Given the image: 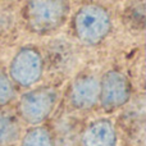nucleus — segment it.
<instances>
[{
  "label": "nucleus",
  "mask_w": 146,
  "mask_h": 146,
  "mask_svg": "<svg viewBox=\"0 0 146 146\" xmlns=\"http://www.w3.org/2000/svg\"><path fill=\"white\" fill-rule=\"evenodd\" d=\"M22 21L31 33L46 36L59 31L71 17L69 0H26Z\"/></svg>",
  "instance_id": "obj_1"
},
{
  "label": "nucleus",
  "mask_w": 146,
  "mask_h": 146,
  "mask_svg": "<svg viewBox=\"0 0 146 146\" xmlns=\"http://www.w3.org/2000/svg\"><path fill=\"white\" fill-rule=\"evenodd\" d=\"M113 28L111 14L100 3H83L71 17L72 33L81 44L96 46L105 41Z\"/></svg>",
  "instance_id": "obj_2"
},
{
  "label": "nucleus",
  "mask_w": 146,
  "mask_h": 146,
  "mask_svg": "<svg viewBox=\"0 0 146 146\" xmlns=\"http://www.w3.org/2000/svg\"><path fill=\"white\" fill-rule=\"evenodd\" d=\"M58 91L51 86H38L23 94L18 103V114L25 123L38 126L54 111L58 103Z\"/></svg>",
  "instance_id": "obj_3"
},
{
  "label": "nucleus",
  "mask_w": 146,
  "mask_h": 146,
  "mask_svg": "<svg viewBox=\"0 0 146 146\" xmlns=\"http://www.w3.org/2000/svg\"><path fill=\"white\" fill-rule=\"evenodd\" d=\"M44 73V58L36 46L27 45L14 54L9 66V77L21 87H31L41 80Z\"/></svg>",
  "instance_id": "obj_4"
},
{
  "label": "nucleus",
  "mask_w": 146,
  "mask_h": 146,
  "mask_svg": "<svg viewBox=\"0 0 146 146\" xmlns=\"http://www.w3.org/2000/svg\"><path fill=\"white\" fill-rule=\"evenodd\" d=\"M131 94V82L121 71L110 69L99 80V103L105 110H115L126 105Z\"/></svg>",
  "instance_id": "obj_5"
},
{
  "label": "nucleus",
  "mask_w": 146,
  "mask_h": 146,
  "mask_svg": "<svg viewBox=\"0 0 146 146\" xmlns=\"http://www.w3.org/2000/svg\"><path fill=\"white\" fill-rule=\"evenodd\" d=\"M69 101L77 110H88L99 103V78L83 73L73 80L69 87Z\"/></svg>",
  "instance_id": "obj_6"
},
{
  "label": "nucleus",
  "mask_w": 146,
  "mask_h": 146,
  "mask_svg": "<svg viewBox=\"0 0 146 146\" xmlns=\"http://www.w3.org/2000/svg\"><path fill=\"white\" fill-rule=\"evenodd\" d=\"M117 131L108 118L92 121L81 135V146H115Z\"/></svg>",
  "instance_id": "obj_7"
},
{
  "label": "nucleus",
  "mask_w": 146,
  "mask_h": 146,
  "mask_svg": "<svg viewBox=\"0 0 146 146\" xmlns=\"http://www.w3.org/2000/svg\"><path fill=\"white\" fill-rule=\"evenodd\" d=\"M21 137V124L15 115L0 113V146H9Z\"/></svg>",
  "instance_id": "obj_8"
},
{
  "label": "nucleus",
  "mask_w": 146,
  "mask_h": 146,
  "mask_svg": "<svg viewBox=\"0 0 146 146\" xmlns=\"http://www.w3.org/2000/svg\"><path fill=\"white\" fill-rule=\"evenodd\" d=\"M21 146H53V137L48 128L33 126L25 133Z\"/></svg>",
  "instance_id": "obj_9"
},
{
  "label": "nucleus",
  "mask_w": 146,
  "mask_h": 146,
  "mask_svg": "<svg viewBox=\"0 0 146 146\" xmlns=\"http://www.w3.org/2000/svg\"><path fill=\"white\" fill-rule=\"evenodd\" d=\"M15 96V85L4 69L0 68V109L9 105Z\"/></svg>",
  "instance_id": "obj_10"
}]
</instances>
